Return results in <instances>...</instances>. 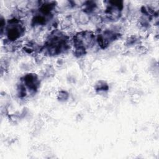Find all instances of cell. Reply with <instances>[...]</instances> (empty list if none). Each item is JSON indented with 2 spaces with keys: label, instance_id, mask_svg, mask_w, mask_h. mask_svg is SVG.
Masks as SVG:
<instances>
[{
  "label": "cell",
  "instance_id": "obj_6",
  "mask_svg": "<svg viewBox=\"0 0 159 159\" xmlns=\"http://www.w3.org/2000/svg\"><path fill=\"white\" fill-rule=\"evenodd\" d=\"M23 83L25 87H27L31 91H35L39 86V81L37 77L34 74H28L22 78Z\"/></svg>",
  "mask_w": 159,
  "mask_h": 159
},
{
  "label": "cell",
  "instance_id": "obj_3",
  "mask_svg": "<svg viewBox=\"0 0 159 159\" xmlns=\"http://www.w3.org/2000/svg\"><path fill=\"white\" fill-rule=\"evenodd\" d=\"M6 30L8 39L13 41L20 37L24 31V28L20 24V21L14 18L9 21Z\"/></svg>",
  "mask_w": 159,
  "mask_h": 159
},
{
  "label": "cell",
  "instance_id": "obj_5",
  "mask_svg": "<svg viewBox=\"0 0 159 159\" xmlns=\"http://www.w3.org/2000/svg\"><path fill=\"white\" fill-rule=\"evenodd\" d=\"M118 34L109 30L105 31L103 34L99 35L98 37V42L99 45L102 48H106L109 44L117 38Z\"/></svg>",
  "mask_w": 159,
  "mask_h": 159
},
{
  "label": "cell",
  "instance_id": "obj_4",
  "mask_svg": "<svg viewBox=\"0 0 159 159\" xmlns=\"http://www.w3.org/2000/svg\"><path fill=\"white\" fill-rule=\"evenodd\" d=\"M105 11L106 16L111 20H117L120 17L123 7L122 1H108Z\"/></svg>",
  "mask_w": 159,
  "mask_h": 159
},
{
  "label": "cell",
  "instance_id": "obj_1",
  "mask_svg": "<svg viewBox=\"0 0 159 159\" xmlns=\"http://www.w3.org/2000/svg\"><path fill=\"white\" fill-rule=\"evenodd\" d=\"M68 47L66 37L61 33L54 32L45 43V49L50 55H55L66 50Z\"/></svg>",
  "mask_w": 159,
  "mask_h": 159
},
{
  "label": "cell",
  "instance_id": "obj_2",
  "mask_svg": "<svg viewBox=\"0 0 159 159\" xmlns=\"http://www.w3.org/2000/svg\"><path fill=\"white\" fill-rule=\"evenodd\" d=\"M94 41V35L90 31H83L74 36L73 42L75 54L79 56L85 53L88 48H91Z\"/></svg>",
  "mask_w": 159,
  "mask_h": 159
}]
</instances>
